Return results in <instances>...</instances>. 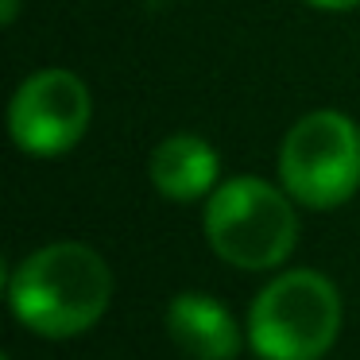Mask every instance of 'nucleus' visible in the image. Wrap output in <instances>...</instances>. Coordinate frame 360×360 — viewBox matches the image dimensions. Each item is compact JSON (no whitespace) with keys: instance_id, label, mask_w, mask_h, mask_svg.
Segmentation results:
<instances>
[{"instance_id":"9","label":"nucleus","mask_w":360,"mask_h":360,"mask_svg":"<svg viewBox=\"0 0 360 360\" xmlns=\"http://www.w3.org/2000/svg\"><path fill=\"white\" fill-rule=\"evenodd\" d=\"M16 16H20V0H0V24L12 27V24H16Z\"/></svg>"},{"instance_id":"3","label":"nucleus","mask_w":360,"mask_h":360,"mask_svg":"<svg viewBox=\"0 0 360 360\" xmlns=\"http://www.w3.org/2000/svg\"><path fill=\"white\" fill-rule=\"evenodd\" d=\"M341 326V290L314 267L279 271L248 306V345L259 360H321Z\"/></svg>"},{"instance_id":"6","label":"nucleus","mask_w":360,"mask_h":360,"mask_svg":"<svg viewBox=\"0 0 360 360\" xmlns=\"http://www.w3.org/2000/svg\"><path fill=\"white\" fill-rule=\"evenodd\" d=\"M167 337L190 360H236L244 349V329L233 310L202 290H182L167 302Z\"/></svg>"},{"instance_id":"5","label":"nucleus","mask_w":360,"mask_h":360,"mask_svg":"<svg viewBox=\"0 0 360 360\" xmlns=\"http://www.w3.org/2000/svg\"><path fill=\"white\" fill-rule=\"evenodd\" d=\"M94 120V94L66 66L32 70L8 101V136L24 155L58 159L74 151Z\"/></svg>"},{"instance_id":"7","label":"nucleus","mask_w":360,"mask_h":360,"mask_svg":"<svg viewBox=\"0 0 360 360\" xmlns=\"http://www.w3.org/2000/svg\"><path fill=\"white\" fill-rule=\"evenodd\" d=\"M148 179L167 202H202L221 182V151L198 132H171L151 148Z\"/></svg>"},{"instance_id":"8","label":"nucleus","mask_w":360,"mask_h":360,"mask_svg":"<svg viewBox=\"0 0 360 360\" xmlns=\"http://www.w3.org/2000/svg\"><path fill=\"white\" fill-rule=\"evenodd\" d=\"M302 4H310L314 12H352V8H360V0H302Z\"/></svg>"},{"instance_id":"1","label":"nucleus","mask_w":360,"mask_h":360,"mask_svg":"<svg viewBox=\"0 0 360 360\" xmlns=\"http://www.w3.org/2000/svg\"><path fill=\"white\" fill-rule=\"evenodd\" d=\"M112 302V271L97 248L55 240L27 252L8 275L12 318L43 341H70L94 329Z\"/></svg>"},{"instance_id":"2","label":"nucleus","mask_w":360,"mask_h":360,"mask_svg":"<svg viewBox=\"0 0 360 360\" xmlns=\"http://www.w3.org/2000/svg\"><path fill=\"white\" fill-rule=\"evenodd\" d=\"M295 198L256 174L217 182L202 210V233L217 259L236 271H275L298 244Z\"/></svg>"},{"instance_id":"4","label":"nucleus","mask_w":360,"mask_h":360,"mask_svg":"<svg viewBox=\"0 0 360 360\" xmlns=\"http://www.w3.org/2000/svg\"><path fill=\"white\" fill-rule=\"evenodd\" d=\"M279 186L302 210H337L360 190V124L341 109H310L279 143Z\"/></svg>"},{"instance_id":"10","label":"nucleus","mask_w":360,"mask_h":360,"mask_svg":"<svg viewBox=\"0 0 360 360\" xmlns=\"http://www.w3.org/2000/svg\"><path fill=\"white\" fill-rule=\"evenodd\" d=\"M4 360H12V356H4Z\"/></svg>"}]
</instances>
